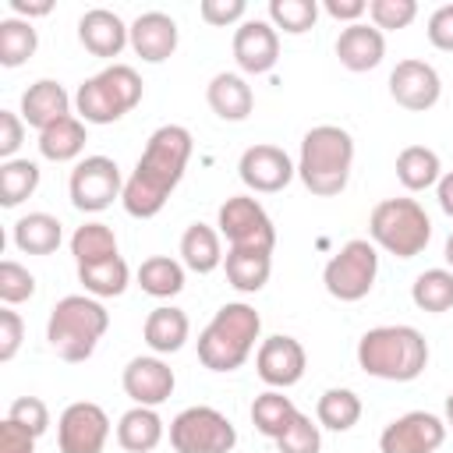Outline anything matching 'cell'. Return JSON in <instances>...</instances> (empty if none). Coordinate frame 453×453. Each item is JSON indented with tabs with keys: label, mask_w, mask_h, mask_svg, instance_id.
Here are the masks:
<instances>
[{
	"label": "cell",
	"mask_w": 453,
	"mask_h": 453,
	"mask_svg": "<svg viewBox=\"0 0 453 453\" xmlns=\"http://www.w3.org/2000/svg\"><path fill=\"white\" fill-rule=\"evenodd\" d=\"M439 177H442V163H439V152L435 149H428V145H407V149H400V156H396V180L407 191L435 188Z\"/></svg>",
	"instance_id": "cell-30"
},
{
	"label": "cell",
	"mask_w": 453,
	"mask_h": 453,
	"mask_svg": "<svg viewBox=\"0 0 453 453\" xmlns=\"http://www.w3.org/2000/svg\"><path fill=\"white\" fill-rule=\"evenodd\" d=\"M32 294H35V276H32L21 262L4 258V262H0V301L11 308V304L28 301Z\"/></svg>",
	"instance_id": "cell-41"
},
{
	"label": "cell",
	"mask_w": 453,
	"mask_h": 453,
	"mask_svg": "<svg viewBox=\"0 0 453 453\" xmlns=\"http://www.w3.org/2000/svg\"><path fill=\"white\" fill-rule=\"evenodd\" d=\"M191 159V131L180 124H163L149 134L131 177L124 180V212L134 219H152L163 212L166 198L180 184Z\"/></svg>",
	"instance_id": "cell-1"
},
{
	"label": "cell",
	"mask_w": 453,
	"mask_h": 453,
	"mask_svg": "<svg viewBox=\"0 0 453 453\" xmlns=\"http://www.w3.org/2000/svg\"><path fill=\"white\" fill-rule=\"evenodd\" d=\"M39 188V163L32 159H4L0 163V205L14 209Z\"/></svg>",
	"instance_id": "cell-37"
},
{
	"label": "cell",
	"mask_w": 453,
	"mask_h": 453,
	"mask_svg": "<svg viewBox=\"0 0 453 453\" xmlns=\"http://www.w3.org/2000/svg\"><path fill=\"white\" fill-rule=\"evenodd\" d=\"M142 103V78L131 64H110L85 78L74 92V110L85 124H113Z\"/></svg>",
	"instance_id": "cell-6"
},
{
	"label": "cell",
	"mask_w": 453,
	"mask_h": 453,
	"mask_svg": "<svg viewBox=\"0 0 453 453\" xmlns=\"http://www.w3.org/2000/svg\"><path fill=\"white\" fill-rule=\"evenodd\" d=\"M315 421L329 432H350L361 421V396L354 389H326L315 403Z\"/></svg>",
	"instance_id": "cell-32"
},
{
	"label": "cell",
	"mask_w": 453,
	"mask_h": 453,
	"mask_svg": "<svg viewBox=\"0 0 453 453\" xmlns=\"http://www.w3.org/2000/svg\"><path fill=\"white\" fill-rule=\"evenodd\" d=\"M131 50L149 60V64H163L173 57L177 50V21L163 11H145L131 21Z\"/></svg>",
	"instance_id": "cell-20"
},
{
	"label": "cell",
	"mask_w": 453,
	"mask_h": 453,
	"mask_svg": "<svg viewBox=\"0 0 453 453\" xmlns=\"http://www.w3.org/2000/svg\"><path fill=\"white\" fill-rule=\"evenodd\" d=\"M7 418L11 421H18L25 432H32L35 439L50 428V407L39 400V396H18L14 403H11V411H7Z\"/></svg>",
	"instance_id": "cell-43"
},
{
	"label": "cell",
	"mask_w": 453,
	"mask_h": 453,
	"mask_svg": "<svg viewBox=\"0 0 453 453\" xmlns=\"http://www.w3.org/2000/svg\"><path fill=\"white\" fill-rule=\"evenodd\" d=\"M39 46V35L32 21L25 18H4L0 21V64L4 67H21Z\"/></svg>",
	"instance_id": "cell-38"
},
{
	"label": "cell",
	"mask_w": 453,
	"mask_h": 453,
	"mask_svg": "<svg viewBox=\"0 0 453 453\" xmlns=\"http://www.w3.org/2000/svg\"><path fill=\"white\" fill-rule=\"evenodd\" d=\"M205 99H209V106H212V113H216L219 120H244V117L255 110V92H251V85H248L241 74H234V71L212 74V81H209V88H205Z\"/></svg>",
	"instance_id": "cell-23"
},
{
	"label": "cell",
	"mask_w": 453,
	"mask_h": 453,
	"mask_svg": "<svg viewBox=\"0 0 453 453\" xmlns=\"http://www.w3.org/2000/svg\"><path fill=\"white\" fill-rule=\"evenodd\" d=\"M170 446L177 453H230L237 446V428L223 411L195 403L170 421Z\"/></svg>",
	"instance_id": "cell-9"
},
{
	"label": "cell",
	"mask_w": 453,
	"mask_h": 453,
	"mask_svg": "<svg viewBox=\"0 0 453 453\" xmlns=\"http://www.w3.org/2000/svg\"><path fill=\"white\" fill-rule=\"evenodd\" d=\"M11 11H14V18L32 21V18L50 14L53 11V0H11Z\"/></svg>",
	"instance_id": "cell-50"
},
{
	"label": "cell",
	"mask_w": 453,
	"mask_h": 453,
	"mask_svg": "<svg viewBox=\"0 0 453 453\" xmlns=\"http://www.w3.org/2000/svg\"><path fill=\"white\" fill-rule=\"evenodd\" d=\"M350 166H354L350 131H343L340 124H315L311 131H304L297 152V177L311 195L319 198L340 195L350 180Z\"/></svg>",
	"instance_id": "cell-2"
},
{
	"label": "cell",
	"mask_w": 453,
	"mask_h": 453,
	"mask_svg": "<svg viewBox=\"0 0 453 453\" xmlns=\"http://www.w3.org/2000/svg\"><path fill=\"white\" fill-rule=\"evenodd\" d=\"M64 241V223L50 212H28L14 223V244L25 255H53Z\"/></svg>",
	"instance_id": "cell-28"
},
{
	"label": "cell",
	"mask_w": 453,
	"mask_h": 453,
	"mask_svg": "<svg viewBox=\"0 0 453 453\" xmlns=\"http://www.w3.org/2000/svg\"><path fill=\"white\" fill-rule=\"evenodd\" d=\"M117 442L127 453H149L163 442V418L156 414V407H131L120 414L117 421Z\"/></svg>",
	"instance_id": "cell-26"
},
{
	"label": "cell",
	"mask_w": 453,
	"mask_h": 453,
	"mask_svg": "<svg viewBox=\"0 0 453 453\" xmlns=\"http://www.w3.org/2000/svg\"><path fill=\"white\" fill-rule=\"evenodd\" d=\"M368 18L379 32H396L407 28L418 18V0H372L368 4Z\"/></svg>",
	"instance_id": "cell-40"
},
{
	"label": "cell",
	"mask_w": 453,
	"mask_h": 453,
	"mask_svg": "<svg viewBox=\"0 0 453 453\" xmlns=\"http://www.w3.org/2000/svg\"><path fill=\"white\" fill-rule=\"evenodd\" d=\"M442 255H446V265L453 269V234L446 237V248H442Z\"/></svg>",
	"instance_id": "cell-52"
},
{
	"label": "cell",
	"mask_w": 453,
	"mask_h": 453,
	"mask_svg": "<svg viewBox=\"0 0 453 453\" xmlns=\"http://www.w3.org/2000/svg\"><path fill=\"white\" fill-rule=\"evenodd\" d=\"M138 287L149 297H173L184 290V265L170 255H152L138 265Z\"/></svg>",
	"instance_id": "cell-34"
},
{
	"label": "cell",
	"mask_w": 453,
	"mask_h": 453,
	"mask_svg": "<svg viewBox=\"0 0 453 453\" xmlns=\"http://www.w3.org/2000/svg\"><path fill=\"white\" fill-rule=\"evenodd\" d=\"M71 117V96L60 81L39 78L21 92V120L35 131H46L50 124Z\"/></svg>",
	"instance_id": "cell-21"
},
{
	"label": "cell",
	"mask_w": 453,
	"mask_h": 453,
	"mask_svg": "<svg viewBox=\"0 0 453 453\" xmlns=\"http://www.w3.org/2000/svg\"><path fill=\"white\" fill-rule=\"evenodd\" d=\"M78 42L92 57H120V50L131 42V25H124L117 11L92 7L78 18Z\"/></svg>",
	"instance_id": "cell-19"
},
{
	"label": "cell",
	"mask_w": 453,
	"mask_h": 453,
	"mask_svg": "<svg viewBox=\"0 0 453 453\" xmlns=\"http://www.w3.org/2000/svg\"><path fill=\"white\" fill-rule=\"evenodd\" d=\"M244 11H248L244 0H202V4H198L202 21H205V25H216V28H226V25L241 21Z\"/></svg>",
	"instance_id": "cell-44"
},
{
	"label": "cell",
	"mask_w": 453,
	"mask_h": 453,
	"mask_svg": "<svg viewBox=\"0 0 453 453\" xmlns=\"http://www.w3.org/2000/svg\"><path fill=\"white\" fill-rule=\"evenodd\" d=\"M442 442H446V421L432 411H407L393 418L379 435L382 453H435Z\"/></svg>",
	"instance_id": "cell-13"
},
{
	"label": "cell",
	"mask_w": 453,
	"mask_h": 453,
	"mask_svg": "<svg viewBox=\"0 0 453 453\" xmlns=\"http://www.w3.org/2000/svg\"><path fill=\"white\" fill-rule=\"evenodd\" d=\"M234 60L244 74L273 71V64L280 60V32L262 18L241 21L234 32Z\"/></svg>",
	"instance_id": "cell-18"
},
{
	"label": "cell",
	"mask_w": 453,
	"mask_h": 453,
	"mask_svg": "<svg viewBox=\"0 0 453 453\" xmlns=\"http://www.w3.org/2000/svg\"><path fill=\"white\" fill-rule=\"evenodd\" d=\"M223 269H226V280L234 290L241 294H255L269 283V273H273V251H255V248H230L226 258H223Z\"/></svg>",
	"instance_id": "cell-25"
},
{
	"label": "cell",
	"mask_w": 453,
	"mask_h": 453,
	"mask_svg": "<svg viewBox=\"0 0 453 453\" xmlns=\"http://www.w3.org/2000/svg\"><path fill=\"white\" fill-rule=\"evenodd\" d=\"M435 198H439V209H442L446 216H453V170H446V173L439 177V184H435Z\"/></svg>",
	"instance_id": "cell-51"
},
{
	"label": "cell",
	"mask_w": 453,
	"mask_h": 453,
	"mask_svg": "<svg viewBox=\"0 0 453 453\" xmlns=\"http://www.w3.org/2000/svg\"><path fill=\"white\" fill-rule=\"evenodd\" d=\"M357 365L365 375L411 382L428 365V343L414 326H375L357 340Z\"/></svg>",
	"instance_id": "cell-3"
},
{
	"label": "cell",
	"mask_w": 453,
	"mask_h": 453,
	"mask_svg": "<svg viewBox=\"0 0 453 453\" xmlns=\"http://www.w3.org/2000/svg\"><path fill=\"white\" fill-rule=\"evenodd\" d=\"M297 414H301V411L294 407V400L283 396L280 389H265V393H258L255 403H251V421H255V428H258L262 435H269V439H280V435L290 428V421H294Z\"/></svg>",
	"instance_id": "cell-33"
},
{
	"label": "cell",
	"mask_w": 453,
	"mask_h": 453,
	"mask_svg": "<svg viewBox=\"0 0 453 453\" xmlns=\"http://www.w3.org/2000/svg\"><path fill=\"white\" fill-rule=\"evenodd\" d=\"M389 96L396 99V106L411 110V113H425L439 103L442 96V81H439V71L428 64V60H418V57H407L393 67L389 74Z\"/></svg>",
	"instance_id": "cell-15"
},
{
	"label": "cell",
	"mask_w": 453,
	"mask_h": 453,
	"mask_svg": "<svg viewBox=\"0 0 453 453\" xmlns=\"http://www.w3.org/2000/svg\"><path fill=\"white\" fill-rule=\"evenodd\" d=\"M237 173L244 180L248 191L255 195H273V191H283L294 173H297V163L280 149V145H251L241 152V163H237Z\"/></svg>",
	"instance_id": "cell-14"
},
{
	"label": "cell",
	"mask_w": 453,
	"mask_h": 453,
	"mask_svg": "<svg viewBox=\"0 0 453 453\" xmlns=\"http://www.w3.org/2000/svg\"><path fill=\"white\" fill-rule=\"evenodd\" d=\"M188 329H191V322H188V315H184L180 308L159 304V308H152V311L145 315L142 336H145V343H149L156 354H177V350L184 347V340H188Z\"/></svg>",
	"instance_id": "cell-24"
},
{
	"label": "cell",
	"mask_w": 453,
	"mask_h": 453,
	"mask_svg": "<svg viewBox=\"0 0 453 453\" xmlns=\"http://www.w3.org/2000/svg\"><path fill=\"white\" fill-rule=\"evenodd\" d=\"M110 439V418L99 403L78 400L67 403L57 421V446L60 453H103Z\"/></svg>",
	"instance_id": "cell-12"
},
{
	"label": "cell",
	"mask_w": 453,
	"mask_h": 453,
	"mask_svg": "<svg viewBox=\"0 0 453 453\" xmlns=\"http://www.w3.org/2000/svg\"><path fill=\"white\" fill-rule=\"evenodd\" d=\"M411 301L421 311H449L453 308V269H425L411 283Z\"/></svg>",
	"instance_id": "cell-36"
},
{
	"label": "cell",
	"mask_w": 453,
	"mask_h": 453,
	"mask_svg": "<svg viewBox=\"0 0 453 453\" xmlns=\"http://www.w3.org/2000/svg\"><path fill=\"white\" fill-rule=\"evenodd\" d=\"M67 195L71 205L78 212H103L113 205V198L124 195V180H120V166L110 156H85L74 163L71 180H67Z\"/></svg>",
	"instance_id": "cell-11"
},
{
	"label": "cell",
	"mask_w": 453,
	"mask_h": 453,
	"mask_svg": "<svg viewBox=\"0 0 453 453\" xmlns=\"http://www.w3.org/2000/svg\"><path fill=\"white\" fill-rule=\"evenodd\" d=\"M21 138H25V120H21V113L0 110V156H4V159H14V152L21 149Z\"/></svg>",
	"instance_id": "cell-47"
},
{
	"label": "cell",
	"mask_w": 453,
	"mask_h": 453,
	"mask_svg": "<svg viewBox=\"0 0 453 453\" xmlns=\"http://www.w3.org/2000/svg\"><path fill=\"white\" fill-rule=\"evenodd\" d=\"M304 365H308V354L304 347L294 340V336H265L255 350V372L265 386L273 389H287V386H297L301 375H304Z\"/></svg>",
	"instance_id": "cell-16"
},
{
	"label": "cell",
	"mask_w": 453,
	"mask_h": 453,
	"mask_svg": "<svg viewBox=\"0 0 453 453\" xmlns=\"http://www.w3.org/2000/svg\"><path fill=\"white\" fill-rule=\"evenodd\" d=\"M258 333H262V315L248 301H230L198 333V361L209 372H237L251 357Z\"/></svg>",
	"instance_id": "cell-4"
},
{
	"label": "cell",
	"mask_w": 453,
	"mask_h": 453,
	"mask_svg": "<svg viewBox=\"0 0 453 453\" xmlns=\"http://www.w3.org/2000/svg\"><path fill=\"white\" fill-rule=\"evenodd\" d=\"M276 449H280V453H319V449H322L319 425H315L308 414H297V418L290 421V428L276 439Z\"/></svg>",
	"instance_id": "cell-42"
},
{
	"label": "cell",
	"mask_w": 453,
	"mask_h": 453,
	"mask_svg": "<svg viewBox=\"0 0 453 453\" xmlns=\"http://www.w3.org/2000/svg\"><path fill=\"white\" fill-rule=\"evenodd\" d=\"M127 280H131V269L120 255L78 265V283L85 287L88 297H120L127 290Z\"/></svg>",
	"instance_id": "cell-31"
},
{
	"label": "cell",
	"mask_w": 453,
	"mask_h": 453,
	"mask_svg": "<svg viewBox=\"0 0 453 453\" xmlns=\"http://www.w3.org/2000/svg\"><path fill=\"white\" fill-rule=\"evenodd\" d=\"M375 276H379V251L368 237L347 241L322 269V283L329 297L347 301V304L368 297V290L375 287Z\"/></svg>",
	"instance_id": "cell-8"
},
{
	"label": "cell",
	"mask_w": 453,
	"mask_h": 453,
	"mask_svg": "<svg viewBox=\"0 0 453 453\" xmlns=\"http://www.w3.org/2000/svg\"><path fill=\"white\" fill-rule=\"evenodd\" d=\"M319 4L315 0H269V25L283 28L287 35H301L315 25Z\"/></svg>",
	"instance_id": "cell-39"
},
{
	"label": "cell",
	"mask_w": 453,
	"mask_h": 453,
	"mask_svg": "<svg viewBox=\"0 0 453 453\" xmlns=\"http://www.w3.org/2000/svg\"><path fill=\"white\" fill-rule=\"evenodd\" d=\"M71 255H74L78 265L113 258V255H120V251H117V234H113L106 223H99V219L81 223V226L71 234Z\"/></svg>",
	"instance_id": "cell-35"
},
{
	"label": "cell",
	"mask_w": 453,
	"mask_h": 453,
	"mask_svg": "<svg viewBox=\"0 0 453 453\" xmlns=\"http://www.w3.org/2000/svg\"><path fill=\"white\" fill-rule=\"evenodd\" d=\"M0 453H35V435L25 432L18 421H0Z\"/></svg>",
	"instance_id": "cell-48"
},
{
	"label": "cell",
	"mask_w": 453,
	"mask_h": 453,
	"mask_svg": "<svg viewBox=\"0 0 453 453\" xmlns=\"http://www.w3.org/2000/svg\"><path fill=\"white\" fill-rule=\"evenodd\" d=\"M322 7H326L329 18H336V21H350V25H357V18L368 11L365 0H326Z\"/></svg>",
	"instance_id": "cell-49"
},
{
	"label": "cell",
	"mask_w": 453,
	"mask_h": 453,
	"mask_svg": "<svg viewBox=\"0 0 453 453\" xmlns=\"http://www.w3.org/2000/svg\"><path fill=\"white\" fill-rule=\"evenodd\" d=\"M25 340V322L18 311L0 308V361H11Z\"/></svg>",
	"instance_id": "cell-45"
},
{
	"label": "cell",
	"mask_w": 453,
	"mask_h": 453,
	"mask_svg": "<svg viewBox=\"0 0 453 453\" xmlns=\"http://www.w3.org/2000/svg\"><path fill=\"white\" fill-rule=\"evenodd\" d=\"M110 329V311L103 308L99 297L88 294H67L53 304L50 322H46V340L50 350L60 361H88L96 343L103 340V333Z\"/></svg>",
	"instance_id": "cell-5"
},
{
	"label": "cell",
	"mask_w": 453,
	"mask_h": 453,
	"mask_svg": "<svg viewBox=\"0 0 453 453\" xmlns=\"http://www.w3.org/2000/svg\"><path fill=\"white\" fill-rule=\"evenodd\" d=\"M428 42L435 46V50H446V53H453V4H442V7H435L432 11V18H428Z\"/></svg>",
	"instance_id": "cell-46"
},
{
	"label": "cell",
	"mask_w": 453,
	"mask_h": 453,
	"mask_svg": "<svg viewBox=\"0 0 453 453\" xmlns=\"http://www.w3.org/2000/svg\"><path fill=\"white\" fill-rule=\"evenodd\" d=\"M85 120L81 117H64V120H57V124H50L46 131H39V152H42V159H50V163H71V159H78L81 156V149H85Z\"/></svg>",
	"instance_id": "cell-29"
},
{
	"label": "cell",
	"mask_w": 453,
	"mask_h": 453,
	"mask_svg": "<svg viewBox=\"0 0 453 453\" xmlns=\"http://www.w3.org/2000/svg\"><path fill=\"white\" fill-rule=\"evenodd\" d=\"M446 428H453V393L446 396Z\"/></svg>",
	"instance_id": "cell-53"
},
{
	"label": "cell",
	"mask_w": 453,
	"mask_h": 453,
	"mask_svg": "<svg viewBox=\"0 0 453 453\" xmlns=\"http://www.w3.org/2000/svg\"><path fill=\"white\" fill-rule=\"evenodd\" d=\"M336 57H340V64H343L347 71H354V74L372 71V67H379L382 57H386V39H382V32H379L375 25H365V21L347 25V28L336 35Z\"/></svg>",
	"instance_id": "cell-22"
},
{
	"label": "cell",
	"mask_w": 453,
	"mask_h": 453,
	"mask_svg": "<svg viewBox=\"0 0 453 453\" xmlns=\"http://www.w3.org/2000/svg\"><path fill=\"white\" fill-rule=\"evenodd\" d=\"M368 237L396 258H414L432 241V219L414 198H382L368 216Z\"/></svg>",
	"instance_id": "cell-7"
},
{
	"label": "cell",
	"mask_w": 453,
	"mask_h": 453,
	"mask_svg": "<svg viewBox=\"0 0 453 453\" xmlns=\"http://www.w3.org/2000/svg\"><path fill=\"white\" fill-rule=\"evenodd\" d=\"M120 386L138 407H159L173 396L177 375L163 357H131L120 375Z\"/></svg>",
	"instance_id": "cell-17"
},
{
	"label": "cell",
	"mask_w": 453,
	"mask_h": 453,
	"mask_svg": "<svg viewBox=\"0 0 453 453\" xmlns=\"http://www.w3.org/2000/svg\"><path fill=\"white\" fill-rule=\"evenodd\" d=\"M216 226L230 248H255V251L276 248V226H273L269 212L262 209V202L251 195L226 198L216 212Z\"/></svg>",
	"instance_id": "cell-10"
},
{
	"label": "cell",
	"mask_w": 453,
	"mask_h": 453,
	"mask_svg": "<svg viewBox=\"0 0 453 453\" xmlns=\"http://www.w3.org/2000/svg\"><path fill=\"white\" fill-rule=\"evenodd\" d=\"M223 258H226V255H223V244H219V230H212L209 223H191V226L180 234V262H184L191 273L205 276V273L219 269Z\"/></svg>",
	"instance_id": "cell-27"
}]
</instances>
